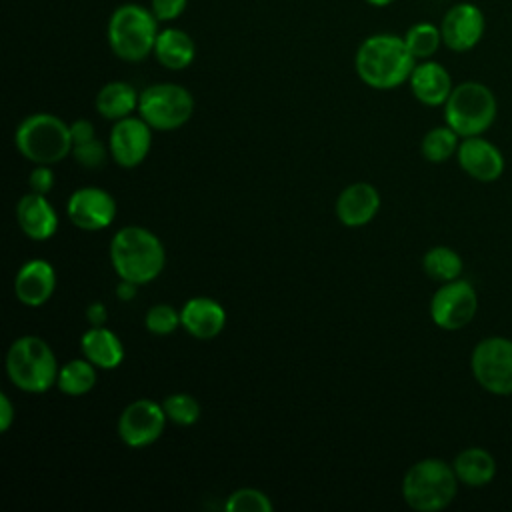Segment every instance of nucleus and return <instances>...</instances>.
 I'll list each match as a JSON object with an SVG mask.
<instances>
[{
	"label": "nucleus",
	"mask_w": 512,
	"mask_h": 512,
	"mask_svg": "<svg viewBox=\"0 0 512 512\" xmlns=\"http://www.w3.org/2000/svg\"><path fill=\"white\" fill-rule=\"evenodd\" d=\"M188 0H150V10L158 22H172L184 14Z\"/></svg>",
	"instance_id": "473e14b6"
},
{
	"label": "nucleus",
	"mask_w": 512,
	"mask_h": 512,
	"mask_svg": "<svg viewBox=\"0 0 512 512\" xmlns=\"http://www.w3.org/2000/svg\"><path fill=\"white\" fill-rule=\"evenodd\" d=\"M366 2L374 8H384V6H390L394 0H366Z\"/></svg>",
	"instance_id": "58836bf2"
},
{
	"label": "nucleus",
	"mask_w": 512,
	"mask_h": 512,
	"mask_svg": "<svg viewBox=\"0 0 512 512\" xmlns=\"http://www.w3.org/2000/svg\"><path fill=\"white\" fill-rule=\"evenodd\" d=\"M380 210V194L368 182L346 186L336 198V216L348 228H360L372 222Z\"/></svg>",
	"instance_id": "a211bd4d"
},
{
	"label": "nucleus",
	"mask_w": 512,
	"mask_h": 512,
	"mask_svg": "<svg viewBox=\"0 0 512 512\" xmlns=\"http://www.w3.org/2000/svg\"><path fill=\"white\" fill-rule=\"evenodd\" d=\"M458 482L452 464L442 458H422L406 470L402 496L416 512H440L456 498Z\"/></svg>",
	"instance_id": "20e7f679"
},
{
	"label": "nucleus",
	"mask_w": 512,
	"mask_h": 512,
	"mask_svg": "<svg viewBox=\"0 0 512 512\" xmlns=\"http://www.w3.org/2000/svg\"><path fill=\"white\" fill-rule=\"evenodd\" d=\"M138 98L140 94L134 90L132 84L112 80L98 90L94 106L102 118L118 122L138 110Z\"/></svg>",
	"instance_id": "b1692460"
},
{
	"label": "nucleus",
	"mask_w": 512,
	"mask_h": 512,
	"mask_svg": "<svg viewBox=\"0 0 512 512\" xmlns=\"http://www.w3.org/2000/svg\"><path fill=\"white\" fill-rule=\"evenodd\" d=\"M66 214L70 222L80 230H104L116 218V200L104 188L84 186L70 194Z\"/></svg>",
	"instance_id": "ddd939ff"
},
{
	"label": "nucleus",
	"mask_w": 512,
	"mask_h": 512,
	"mask_svg": "<svg viewBox=\"0 0 512 512\" xmlns=\"http://www.w3.org/2000/svg\"><path fill=\"white\" fill-rule=\"evenodd\" d=\"M422 268L428 278L444 284V282L460 278V274L464 270V262L454 248L434 246L424 254Z\"/></svg>",
	"instance_id": "a878e982"
},
{
	"label": "nucleus",
	"mask_w": 512,
	"mask_h": 512,
	"mask_svg": "<svg viewBox=\"0 0 512 512\" xmlns=\"http://www.w3.org/2000/svg\"><path fill=\"white\" fill-rule=\"evenodd\" d=\"M416 62L404 36L388 32L364 38L354 56L358 78L374 90H392L408 82Z\"/></svg>",
	"instance_id": "f257e3e1"
},
{
	"label": "nucleus",
	"mask_w": 512,
	"mask_h": 512,
	"mask_svg": "<svg viewBox=\"0 0 512 512\" xmlns=\"http://www.w3.org/2000/svg\"><path fill=\"white\" fill-rule=\"evenodd\" d=\"M182 328L198 338V340H212L216 338L226 326V312L220 302L208 296H196L184 302L180 310Z\"/></svg>",
	"instance_id": "aec40b11"
},
{
	"label": "nucleus",
	"mask_w": 512,
	"mask_h": 512,
	"mask_svg": "<svg viewBox=\"0 0 512 512\" xmlns=\"http://www.w3.org/2000/svg\"><path fill=\"white\" fill-rule=\"evenodd\" d=\"M158 32V18L150 8L126 2L112 10L106 26V40L116 58L124 62H142L154 52Z\"/></svg>",
	"instance_id": "7ed1b4c3"
},
{
	"label": "nucleus",
	"mask_w": 512,
	"mask_h": 512,
	"mask_svg": "<svg viewBox=\"0 0 512 512\" xmlns=\"http://www.w3.org/2000/svg\"><path fill=\"white\" fill-rule=\"evenodd\" d=\"M496 114L494 92L478 80L456 84L444 104V120L460 138L482 136L494 124Z\"/></svg>",
	"instance_id": "0eeeda50"
},
{
	"label": "nucleus",
	"mask_w": 512,
	"mask_h": 512,
	"mask_svg": "<svg viewBox=\"0 0 512 512\" xmlns=\"http://www.w3.org/2000/svg\"><path fill=\"white\" fill-rule=\"evenodd\" d=\"M478 310V294L468 280L456 278L444 282L430 300V318L442 330H460L468 326Z\"/></svg>",
	"instance_id": "9d476101"
},
{
	"label": "nucleus",
	"mask_w": 512,
	"mask_h": 512,
	"mask_svg": "<svg viewBox=\"0 0 512 512\" xmlns=\"http://www.w3.org/2000/svg\"><path fill=\"white\" fill-rule=\"evenodd\" d=\"M460 146V136L448 126H434L428 130L420 142V152L422 156L432 162V164H442L450 160Z\"/></svg>",
	"instance_id": "bb28decb"
},
{
	"label": "nucleus",
	"mask_w": 512,
	"mask_h": 512,
	"mask_svg": "<svg viewBox=\"0 0 512 512\" xmlns=\"http://www.w3.org/2000/svg\"><path fill=\"white\" fill-rule=\"evenodd\" d=\"M86 320L90 322V326H104V322L108 320V308L104 306V302L88 304Z\"/></svg>",
	"instance_id": "e433bc0d"
},
{
	"label": "nucleus",
	"mask_w": 512,
	"mask_h": 512,
	"mask_svg": "<svg viewBox=\"0 0 512 512\" xmlns=\"http://www.w3.org/2000/svg\"><path fill=\"white\" fill-rule=\"evenodd\" d=\"M106 156H108V150H106V146L98 138H92L88 142L72 146V158L82 168H88V170L100 168L106 162Z\"/></svg>",
	"instance_id": "2f4dec72"
},
{
	"label": "nucleus",
	"mask_w": 512,
	"mask_h": 512,
	"mask_svg": "<svg viewBox=\"0 0 512 512\" xmlns=\"http://www.w3.org/2000/svg\"><path fill=\"white\" fill-rule=\"evenodd\" d=\"M452 468L458 480L466 486L480 488L494 480L496 476V460L494 456L480 446H468L456 454L452 460Z\"/></svg>",
	"instance_id": "5701e85b"
},
{
	"label": "nucleus",
	"mask_w": 512,
	"mask_h": 512,
	"mask_svg": "<svg viewBox=\"0 0 512 512\" xmlns=\"http://www.w3.org/2000/svg\"><path fill=\"white\" fill-rule=\"evenodd\" d=\"M14 404L12 400L2 392L0 394V432H6L14 422Z\"/></svg>",
	"instance_id": "c9c22d12"
},
{
	"label": "nucleus",
	"mask_w": 512,
	"mask_h": 512,
	"mask_svg": "<svg viewBox=\"0 0 512 512\" xmlns=\"http://www.w3.org/2000/svg\"><path fill=\"white\" fill-rule=\"evenodd\" d=\"M70 136H72V146L74 144H82V142H88L94 136V124L86 118H80V120H74L70 124Z\"/></svg>",
	"instance_id": "f704fd0d"
},
{
	"label": "nucleus",
	"mask_w": 512,
	"mask_h": 512,
	"mask_svg": "<svg viewBox=\"0 0 512 512\" xmlns=\"http://www.w3.org/2000/svg\"><path fill=\"white\" fill-rule=\"evenodd\" d=\"M56 288V272L46 260H28L14 278L16 298L30 308H38L50 300Z\"/></svg>",
	"instance_id": "dca6fc26"
},
{
	"label": "nucleus",
	"mask_w": 512,
	"mask_h": 512,
	"mask_svg": "<svg viewBox=\"0 0 512 512\" xmlns=\"http://www.w3.org/2000/svg\"><path fill=\"white\" fill-rule=\"evenodd\" d=\"M136 294H138V284L120 278V282L116 286V298L122 300V302H130V300L136 298Z\"/></svg>",
	"instance_id": "4c0bfd02"
},
{
	"label": "nucleus",
	"mask_w": 512,
	"mask_h": 512,
	"mask_svg": "<svg viewBox=\"0 0 512 512\" xmlns=\"http://www.w3.org/2000/svg\"><path fill=\"white\" fill-rule=\"evenodd\" d=\"M162 408L166 412V418L178 426H192L200 418V404L194 396L186 392L168 394L162 400Z\"/></svg>",
	"instance_id": "c85d7f7f"
},
{
	"label": "nucleus",
	"mask_w": 512,
	"mask_h": 512,
	"mask_svg": "<svg viewBox=\"0 0 512 512\" xmlns=\"http://www.w3.org/2000/svg\"><path fill=\"white\" fill-rule=\"evenodd\" d=\"M152 146V128L144 118L126 116L112 126L108 150L114 162L122 168H136L142 164Z\"/></svg>",
	"instance_id": "4468645a"
},
{
	"label": "nucleus",
	"mask_w": 512,
	"mask_h": 512,
	"mask_svg": "<svg viewBox=\"0 0 512 512\" xmlns=\"http://www.w3.org/2000/svg\"><path fill=\"white\" fill-rule=\"evenodd\" d=\"M224 508L228 512H272L274 504L262 490L240 488L228 496Z\"/></svg>",
	"instance_id": "c756f323"
},
{
	"label": "nucleus",
	"mask_w": 512,
	"mask_h": 512,
	"mask_svg": "<svg viewBox=\"0 0 512 512\" xmlns=\"http://www.w3.org/2000/svg\"><path fill=\"white\" fill-rule=\"evenodd\" d=\"M472 376L478 386L494 396L512 394V340L504 336L482 338L470 356Z\"/></svg>",
	"instance_id": "1a4fd4ad"
},
{
	"label": "nucleus",
	"mask_w": 512,
	"mask_h": 512,
	"mask_svg": "<svg viewBox=\"0 0 512 512\" xmlns=\"http://www.w3.org/2000/svg\"><path fill=\"white\" fill-rule=\"evenodd\" d=\"M110 262L122 280L140 286L160 276L166 250L154 232L142 226H124L112 238Z\"/></svg>",
	"instance_id": "f03ea898"
},
{
	"label": "nucleus",
	"mask_w": 512,
	"mask_h": 512,
	"mask_svg": "<svg viewBox=\"0 0 512 512\" xmlns=\"http://www.w3.org/2000/svg\"><path fill=\"white\" fill-rule=\"evenodd\" d=\"M442 42L452 52H470L486 32V16L474 2L452 4L440 20Z\"/></svg>",
	"instance_id": "f8f14e48"
},
{
	"label": "nucleus",
	"mask_w": 512,
	"mask_h": 512,
	"mask_svg": "<svg viewBox=\"0 0 512 512\" xmlns=\"http://www.w3.org/2000/svg\"><path fill=\"white\" fill-rule=\"evenodd\" d=\"M58 362L50 344L40 336H20L6 352V374L22 392L42 394L56 384Z\"/></svg>",
	"instance_id": "39448f33"
},
{
	"label": "nucleus",
	"mask_w": 512,
	"mask_h": 512,
	"mask_svg": "<svg viewBox=\"0 0 512 512\" xmlns=\"http://www.w3.org/2000/svg\"><path fill=\"white\" fill-rule=\"evenodd\" d=\"M80 348L84 358L102 370H114L124 360V344L106 326H92L86 330L80 338Z\"/></svg>",
	"instance_id": "412c9836"
},
{
	"label": "nucleus",
	"mask_w": 512,
	"mask_h": 512,
	"mask_svg": "<svg viewBox=\"0 0 512 512\" xmlns=\"http://www.w3.org/2000/svg\"><path fill=\"white\" fill-rule=\"evenodd\" d=\"M404 42L416 60L432 58L438 52V48L444 44L440 26L432 22L412 24L404 34Z\"/></svg>",
	"instance_id": "cd10ccee"
},
{
	"label": "nucleus",
	"mask_w": 512,
	"mask_h": 512,
	"mask_svg": "<svg viewBox=\"0 0 512 512\" xmlns=\"http://www.w3.org/2000/svg\"><path fill=\"white\" fill-rule=\"evenodd\" d=\"M144 326L148 332H152L156 336H168L178 326H182L180 312L170 304H154L148 308V312L144 316Z\"/></svg>",
	"instance_id": "7c9ffc66"
},
{
	"label": "nucleus",
	"mask_w": 512,
	"mask_h": 512,
	"mask_svg": "<svg viewBox=\"0 0 512 512\" xmlns=\"http://www.w3.org/2000/svg\"><path fill=\"white\" fill-rule=\"evenodd\" d=\"M152 54L164 68L184 70L192 64L196 56V44L188 32L168 26L158 32Z\"/></svg>",
	"instance_id": "4be33fe9"
},
{
	"label": "nucleus",
	"mask_w": 512,
	"mask_h": 512,
	"mask_svg": "<svg viewBox=\"0 0 512 512\" xmlns=\"http://www.w3.org/2000/svg\"><path fill=\"white\" fill-rule=\"evenodd\" d=\"M408 84L414 98L424 106H444L454 88L450 72L432 58L416 62Z\"/></svg>",
	"instance_id": "f3484780"
},
{
	"label": "nucleus",
	"mask_w": 512,
	"mask_h": 512,
	"mask_svg": "<svg viewBox=\"0 0 512 512\" xmlns=\"http://www.w3.org/2000/svg\"><path fill=\"white\" fill-rule=\"evenodd\" d=\"M16 222L30 240H48L58 230V214L46 194L28 192L16 204Z\"/></svg>",
	"instance_id": "6ab92c4d"
},
{
	"label": "nucleus",
	"mask_w": 512,
	"mask_h": 512,
	"mask_svg": "<svg viewBox=\"0 0 512 512\" xmlns=\"http://www.w3.org/2000/svg\"><path fill=\"white\" fill-rule=\"evenodd\" d=\"M138 114L152 130L170 132L184 126L194 114L192 94L174 82L150 84L140 92Z\"/></svg>",
	"instance_id": "6e6552de"
},
{
	"label": "nucleus",
	"mask_w": 512,
	"mask_h": 512,
	"mask_svg": "<svg viewBox=\"0 0 512 512\" xmlns=\"http://www.w3.org/2000/svg\"><path fill=\"white\" fill-rule=\"evenodd\" d=\"M28 186L32 192L48 194L54 186V172L48 164H36V168L28 176Z\"/></svg>",
	"instance_id": "72a5a7b5"
},
{
	"label": "nucleus",
	"mask_w": 512,
	"mask_h": 512,
	"mask_svg": "<svg viewBox=\"0 0 512 512\" xmlns=\"http://www.w3.org/2000/svg\"><path fill=\"white\" fill-rule=\"evenodd\" d=\"M96 378V366L86 358H76L60 366L56 386L68 396H82L96 386Z\"/></svg>",
	"instance_id": "393cba45"
},
{
	"label": "nucleus",
	"mask_w": 512,
	"mask_h": 512,
	"mask_svg": "<svg viewBox=\"0 0 512 512\" xmlns=\"http://www.w3.org/2000/svg\"><path fill=\"white\" fill-rule=\"evenodd\" d=\"M456 160L460 168L478 182H496L506 168L504 154L496 144L486 140L484 136H468L462 138Z\"/></svg>",
	"instance_id": "2eb2a0df"
},
{
	"label": "nucleus",
	"mask_w": 512,
	"mask_h": 512,
	"mask_svg": "<svg viewBox=\"0 0 512 512\" xmlns=\"http://www.w3.org/2000/svg\"><path fill=\"white\" fill-rule=\"evenodd\" d=\"M166 420L162 404L150 398H138L120 412L118 436L130 448H146L162 436Z\"/></svg>",
	"instance_id": "9b49d317"
},
{
	"label": "nucleus",
	"mask_w": 512,
	"mask_h": 512,
	"mask_svg": "<svg viewBox=\"0 0 512 512\" xmlns=\"http://www.w3.org/2000/svg\"><path fill=\"white\" fill-rule=\"evenodd\" d=\"M14 144L32 164H58L72 154L70 124L48 112L30 114L18 124Z\"/></svg>",
	"instance_id": "423d86ee"
}]
</instances>
